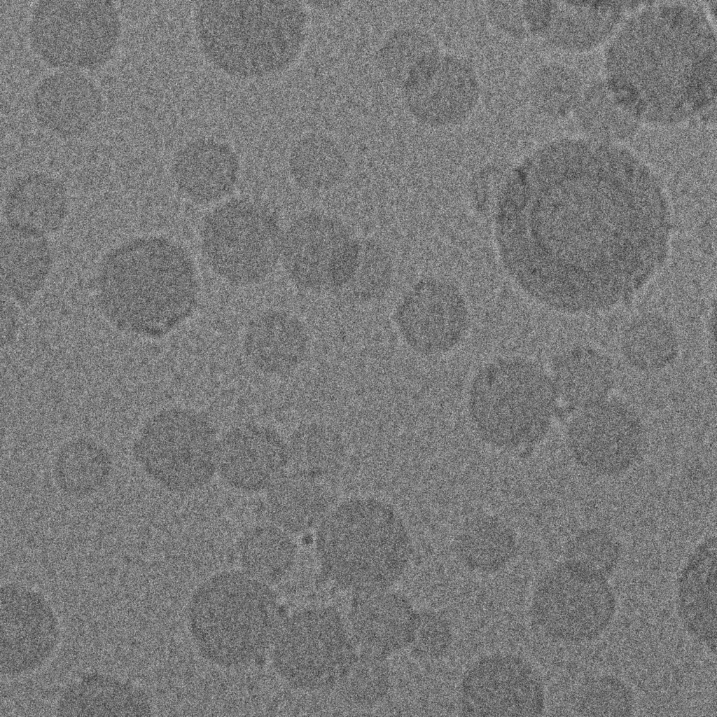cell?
<instances>
[{
  "label": "cell",
  "instance_id": "1",
  "mask_svg": "<svg viewBox=\"0 0 717 717\" xmlns=\"http://www.w3.org/2000/svg\"><path fill=\"white\" fill-rule=\"evenodd\" d=\"M201 240L210 267L238 282L262 279L281 256L282 237L276 220L265 208L244 200L213 209L204 221Z\"/></svg>",
  "mask_w": 717,
  "mask_h": 717
},
{
  "label": "cell",
  "instance_id": "2",
  "mask_svg": "<svg viewBox=\"0 0 717 717\" xmlns=\"http://www.w3.org/2000/svg\"><path fill=\"white\" fill-rule=\"evenodd\" d=\"M550 380L522 361H503L484 368L473 384L470 406L484 428L530 432L545 422L554 403Z\"/></svg>",
  "mask_w": 717,
  "mask_h": 717
},
{
  "label": "cell",
  "instance_id": "3",
  "mask_svg": "<svg viewBox=\"0 0 717 717\" xmlns=\"http://www.w3.org/2000/svg\"><path fill=\"white\" fill-rule=\"evenodd\" d=\"M463 710L472 716H538L545 706L540 674L524 658L494 654L475 662L461 683Z\"/></svg>",
  "mask_w": 717,
  "mask_h": 717
},
{
  "label": "cell",
  "instance_id": "4",
  "mask_svg": "<svg viewBox=\"0 0 717 717\" xmlns=\"http://www.w3.org/2000/svg\"><path fill=\"white\" fill-rule=\"evenodd\" d=\"M199 422H174L145 448L146 467L170 490L187 492L207 483L216 470L218 443Z\"/></svg>",
  "mask_w": 717,
  "mask_h": 717
},
{
  "label": "cell",
  "instance_id": "5",
  "mask_svg": "<svg viewBox=\"0 0 717 717\" xmlns=\"http://www.w3.org/2000/svg\"><path fill=\"white\" fill-rule=\"evenodd\" d=\"M281 254L298 279L347 276L359 260L358 244L342 225L319 216L303 217L288 230Z\"/></svg>",
  "mask_w": 717,
  "mask_h": 717
},
{
  "label": "cell",
  "instance_id": "6",
  "mask_svg": "<svg viewBox=\"0 0 717 717\" xmlns=\"http://www.w3.org/2000/svg\"><path fill=\"white\" fill-rule=\"evenodd\" d=\"M314 610L302 614L285 638L293 678L312 687L326 685L344 667L347 640L337 617Z\"/></svg>",
  "mask_w": 717,
  "mask_h": 717
},
{
  "label": "cell",
  "instance_id": "7",
  "mask_svg": "<svg viewBox=\"0 0 717 717\" xmlns=\"http://www.w3.org/2000/svg\"><path fill=\"white\" fill-rule=\"evenodd\" d=\"M277 440L260 431L232 433L218 443L216 469L235 488L244 492L267 489L284 464V450Z\"/></svg>",
  "mask_w": 717,
  "mask_h": 717
},
{
  "label": "cell",
  "instance_id": "8",
  "mask_svg": "<svg viewBox=\"0 0 717 717\" xmlns=\"http://www.w3.org/2000/svg\"><path fill=\"white\" fill-rule=\"evenodd\" d=\"M409 604L389 593L362 597L352 614V627L363 645L389 651L412 641L416 621Z\"/></svg>",
  "mask_w": 717,
  "mask_h": 717
},
{
  "label": "cell",
  "instance_id": "9",
  "mask_svg": "<svg viewBox=\"0 0 717 717\" xmlns=\"http://www.w3.org/2000/svg\"><path fill=\"white\" fill-rule=\"evenodd\" d=\"M237 176L238 169L233 160L207 156L181 161L174 167L178 188L189 200L200 204L216 202L226 197L233 189Z\"/></svg>",
  "mask_w": 717,
  "mask_h": 717
},
{
  "label": "cell",
  "instance_id": "10",
  "mask_svg": "<svg viewBox=\"0 0 717 717\" xmlns=\"http://www.w3.org/2000/svg\"><path fill=\"white\" fill-rule=\"evenodd\" d=\"M627 357L634 365L643 369L664 367L674 358L675 335L664 320L654 316L639 319L625 335Z\"/></svg>",
  "mask_w": 717,
  "mask_h": 717
},
{
  "label": "cell",
  "instance_id": "11",
  "mask_svg": "<svg viewBox=\"0 0 717 717\" xmlns=\"http://www.w3.org/2000/svg\"><path fill=\"white\" fill-rule=\"evenodd\" d=\"M565 363L564 387L577 404L594 406L606 396L610 371L604 358L592 350L580 351Z\"/></svg>",
  "mask_w": 717,
  "mask_h": 717
},
{
  "label": "cell",
  "instance_id": "12",
  "mask_svg": "<svg viewBox=\"0 0 717 717\" xmlns=\"http://www.w3.org/2000/svg\"><path fill=\"white\" fill-rule=\"evenodd\" d=\"M287 540L274 526L250 529L242 536L239 549L243 563L253 572L274 576L280 573L286 563Z\"/></svg>",
  "mask_w": 717,
  "mask_h": 717
},
{
  "label": "cell",
  "instance_id": "13",
  "mask_svg": "<svg viewBox=\"0 0 717 717\" xmlns=\"http://www.w3.org/2000/svg\"><path fill=\"white\" fill-rule=\"evenodd\" d=\"M342 158L336 153L317 152L298 159L292 165V174L302 186L325 189L335 185L343 176Z\"/></svg>",
  "mask_w": 717,
  "mask_h": 717
},
{
  "label": "cell",
  "instance_id": "14",
  "mask_svg": "<svg viewBox=\"0 0 717 717\" xmlns=\"http://www.w3.org/2000/svg\"><path fill=\"white\" fill-rule=\"evenodd\" d=\"M452 639L450 627L440 615L426 613L417 616L412 642L418 655L431 659L440 657L448 650Z\"/></svg>",
  "mask_w": 717,
  "mask_h": 717
}]
</instances>
